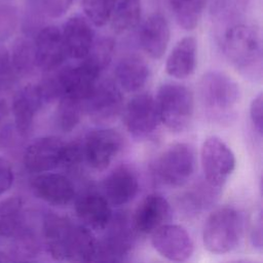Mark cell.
I'll list each match as a JSON object with an SVG mask.
<instances>
[{
    "label": "cell",
    "instance_id": "cell-1",
    "mask_svg": "<svg viewBox=\"0 0 263 263\" xmlns=\"http://www.w3.org/2000/svg\"><path fill=\"white\" fill-rule=\"evenodd\" d=\"M222 47L237 72L251 80L261 79L262 40L255 25L239 21L228 26L222 36Z\"/></svg>",
    "mask_w": 263,
    "mask_h": 263
},
{
    "label": "cell",
    "instance_id": "cell-2",
    "mask_svg": "<svg viewBox=\"0 0 263 263\" xmlns=\"http://www.w3.org/2000/svg\"><path fill=\"white\" fill-rule=\"evenodd\" d=\"M245 231L241 212L233 206H222L212 212L202 229L203 247L213 254H226L239 245Z\"/></svg>",
    "mask_w": 263,
    "mask_h": 263
},
{
    "label": "cell",
    "instance_id": "cell-3",
    "mask_svg": "<svg viewBox=\"0 0 263 263\" xmlns=\"http://www.w3.org/2000/svg\"><path fill=\"white\" fill-rule=\"evenodd\" d=\"M156 105L162 122L173 133L185 132L193 118L194 97L184 84L162 83L157 91Z\"/></svg>",
    "mask_w": 263,
    "mask_h": 263
},
{
    "label": "cell",
    "instance_id": "cell-4",
    "mask_svg": "<svg viewBox=\"0 0 263 263\" xmlns=\"http://www.w3.org/2000/svg\"><path fill=\"white\" fill-rule=\"evenodd\" d=\"M198 96L202 107L218 119L230 115L240 100L237 82L221 71L204 73L198 84Z\"/></svg>",
    "mask_w": 263,
    "mask_h": 263
},
{
    "label": "cell",
    "instance_id": "cell-5",
    "mask_svg": "<svg viewBox=\"0 0 263 263\" xmlns=\"http://www.w3.org/2000/svg\"><path fill=\"white\" fill-rule=\"evenodd\" d=\"M195 152L188 143L177 142L168 145L155 161V174L165 185L181 187L195 171Z\"/></svg>",
    "mask_w": 263,
    "mask_h": 263
},
{
    "label": "cell",
    "instance_id": "cell-6",
    "mask_svg": "<svg viewBox=\"0 0 263 263\" xmlns=\"http://www.w3.org/2000/svg\"><path fill=\"white\" fill-rule=\"evenodd\" d=\"M200 161L204 180L212 186L222 188L235 168L236 159L231 148L220 138H206L201 146Z\"/></svg>",
    "mask_w": 263,
    "mask_h": 263
},
{
    "label": "cell",
    "instance_id": "cell-7",
    "mask_svg": "<svg viewBox=\"0 0 263 263\" xmlns=\"http://www.w3.org/2000/svg\"><path fill=\"white\" fill-rule=\"evenodd\" d=\"M123 96L114 82L98 81L83 103V109L89 118L99 124L112 122L122 111Z\"/></svg>",
    "mask_w": 263,
    "mask_h": 263
},
{
    "label": "cell",
    "instance_id": "cell-8",
    "mask_svg": "<svg viewBox=\"0 0 263 263\" xmlns=\"http://www.w3.org/2000/svg\"><path fill=\"white\" fill-rule=\"evenodd\" d=\"M123 122L135 138L143 139L151 135L160 123L155 98L147 92L134 96L124 107Z\"/></svg>",
    "mask_w": 263,
    "mask_h": 263
},
{
    "label": "cell",
    "instance_id": "cell-9",
    "mask_svg": "<svg viewBox=\"0 0 263 263\" xmlns=\"http://www.w3.org/2000/svg\"><path fill=\"white\" fill-rule=\"evenodd\" d=\"M82 145L86 163L96 171H104L120 152L122 138L117 130L102 127L90 130Z\"/></svg>",
    "mask_w": 263,
    "mask_h": 263
},
{
    "label": "cell",
    "instance_id": "cell-10",
    "mask_svg": "<svg viewBox=\"0 0 263 263\" xmlns=\"http://www.w3.org/2000/svg\"><path fill=\"white\" fill-rule=\"evenodd\" d=\"M153 249L163 258L174 262L187 261L193 254L194 243L181 225L166 223L151 233Z\"/></svg>",
    "mask_w": 263,
    "mask_h": 263
},
{
    "label": "cell",
    "instance_id": "cell-11",
    "mask_svg": "<svg viewBox=\"0 0 263 263\" xmlns=\"http://www.w3.org/2000/svg\"><path fill=\"white\" fill-rule=\"evenodd\" d=\"M107 232L102 240H98L95 261L120 262L125 260L134 246V228L123 217L109 222Z\"/></svg>",
    "mask_w": 263,
    "mask_h": 263
},
{
    "label": "cell",
    "instance_id": "cell-12",
    "mask_svg": "<svg viewBox=\"0 0 263 263\" xmlns=\"http://www.w3.org/2000/svg\"><path fill=\"white\" fill-rule=\"evenodd\" d=\"M65 143L55 136H45L34 140L24 152L26 170L33 174L50 172L60 166Z\"/></svg>",
    "mask_w": 263,
    "mask_h": 263
},
{
    "label": "cell",
    "instance_id": "cell-13",
    "mask_svg": "<svg viewBox=\"0 0 263 263\" xmlns=\"http://www.w3.org/2000/svg\"><path fill=\"white\" fill-rule=\"evenodd\" d=\"M75 224L63 215L49 213L42 224V238L47 253L53 260L67 261Z\"/></svg>",
    "mask_w": 263,
    "mask_h": 263
},
{
    "label": "cell",
    "instance_id": "cell-14",
    "mask_svg": "<svg viewBox=\"0 0 263 263\" xmlns=\"http://www.w3.org/2000/svg\"><path fill=\"white\" fill-rule=\"evenodd\" d=\"M33 44L36 66L44 72L58 70L68 57L62 32L55 26L40 29Z\"/></svg>",
    "mask_w": 263,
    "mask_h": 263
},
{
    "label": "cell",
    "instance_id": "cell-15",
    "mask_svg": "<svg viewBox=\"0 0 263 263\" xmlns=\"http://www.w3.org/2000/svg\"><path fill=\"white\" fill-rule=\"evenodd\" d=\"M172 219L170 202L158 193L148 194L137 206L132 221L135 231L142 234H151Z\"/></svg>",
    "mask_w": 263,
    "mask_h": 263
},
{
    "label": "cell",
    "instance_id": "cell-16",
    "mask_svg": "<svg viewBox=\"0 0 263 263\" xmlns=\"http://www.w3.org/2000/svg\"><path fill=\"white\" fill-rule=\"evenodd\" d=\"M31 188L38 198L54 206L69 204L75 195L70 179L57 173L37 174L31 181Z\"/></svg>",
    "mask_w": 263,
    "mask_h": 263
},
{
    "label": "cell",
    "instance_id": "cell-17",
    "mask_svg": "<svg viewBox=\"0 0 263 263\" xmlns=\"http://www.w3.org/2000/svg\"><path fill=\"white\" fill-rule=\"evenodd\" d=\"M103 191L110 205L126 204L139 192V179L129 166L118 165L104 179Z\"/></svg>",
    "mask_w": 263,
    "mask_h": 263
},
{
    "label": "cell",
    "instance_id": "cell-18",
    "mask_svg": "<svg viewBox=\"0 0 263 263\" xmlns=\"http://www.w3.org/2000/svg\"><path fill=\"white\" fill-rule=\"evenodd\" d=\"M43 105L44 101L37 84H27L14 95L11 111L15 129L21 136L30 134L35 117Z\"/></svg>",
    "mask_w": 263,
    "mask_h": 263
},
{
    "label": "cell",
    "instance_id": "cell-19",
    "mask_svg": "<svg viewBox=\"0 0 263 263\" xmlns=\"http://www.w3.org/2000/svg\"><path fill=\"white\" fill-rule=\"evenodd\" d=\"M58 72L62 85V96H68L82 103L93 89L101 74L82 60L77 66L67 67Z\"/></svg>",
    "mask_w": 263,
    "mask_h": 263
},
{
    "label": "cell",
    "instance_id": "cell-20",
    "mask_svg": "<svg viewBox=\"0 0 263 263\" xmlns=\"http://www.w3.org/2000/svg\"><path fill=\"white\" fill-rule=\"evenodd\" d=\"M170 38V25L159 12L149 15L140 28L139 41L141 47L154 60H159L164 54Z\"/></svg>",
    "mask_w": 263,
    "mask_h": 263
},
{
    "label": "cell",
    "instance_id": "cell-21",
    "mask_svg": "<svg viewBox=\"0 0 263 263\" xmlns=\"http://www.w3.org/2000/svg\"><path fill=\"white\" fill-rule=\"evenodd\" d=\"M75 213L82 225L90 230H104L112 219V210L106 197L96 192L81 195L75 202Z\"/></svg>",
    "mask_w": 263,
    "mask_h": 263
},
{
    "label": "cell",
    "instance_id": "cell-22",
    "mask_svg": "<svg viewBox=\"0 0 263 263\" xmlns=\"http://www.w3.org/2000/svg\"><path fill=\"white\" fill-rule=\"evenodd\" d=\"M61 32L68 57L76 60L83 59L95 41V32L89 21L80 15L69 17Z\"/></svg>",
    "mask_w": 263,
    "mask_h": 263
},
{
    "label": "cell",
    "instance_id": "cell-23",
    "mask_svg": "<svg viewBox=\"0 0 263 263\" xmlns=\"http://www.w3.org/2000/svg\"><path fill=\"white\" fill-rule=\"evenodd\" d=\"M197 64V43L192 36H186L179 40L170 52L166 63V73L177 79L190 77Z\"/></svg>",
    "mask_w": 263,
    "mask_h": 263
},
{
    "label": "cell",
    "instance_id": "cell-24",
    "mask_svg": "<svg viewBox=\"0 0 263 263\" xmlns=\"http://www.w3.org/2000/svg\"><path fill=\"white\" fill-rule=\"evenodd\" d=\"M115 74L120 87L125 91L134 92L146 85L150 76V69L142 57L128 54L118 62Z\"/></svg>",
    "mask_w": 263,
    "mask_h": 263
},
{
    "label": "cell",
    "instance_id": "cell-25",
    "mask_svg": "<svg viewBox=\"0 0 263 263\" xmlns=\"http://www.w3.org/2000/svg\"><path fill=\"white\" fill-rule=\"evenodd\" d=\"M140 18L141 0H115L109 22L116 34H122L136 28Z\"/></svg>",
    "mask_w": 263,
    "mask_h": 263
},
{
    "label": "cell",
    "instance_id": "cell-26",
    "mask_svg": "<svg viewBox=\"0 0 263 263\" xmlns=\"http://www.w3.org/2000/svg\"><path fill=\"white\" fill-rule=\"evenodd\" d=\"M97 248L98 240L91 230L82 224H75L74 234L70 245L67 261H95Z\"/></svg>",
    "mask_w": 263,
    "mask_h": 263
},
{
    "label": "cell",
    "instance_id": "cell-27",
    "mask_svg": "<svg viewBox=\"0 0 263 263\" xmlns=\"http://www.w3.org/2000/svg\"><path fill=\"white\" fill-rule=\"evenodd\" d=\"M24 202L20 196L0 200V236L10 238L23 226Z\"/></svg>",
    "mask_w": 263,
    "mask_h": 263
},
{
    "label": "cell",
    "instance_id": "cell-28",
    "mask_svg": "<svg viewBox=\"0 0 263 263\" xmlns=\"http://www.w3.org/2000/svg\"><path fill=\"white\" fill-rule=\"evenodd\" d=\"M206 2L208 0H170V5L178 25L191 31L197 27Z\"/></svg>",
    "mask_w": 263,
    "mask_h": 263
},
{
    "label": "cell",
    "instance_id": "cell-29",
    "mask_svg": "<svg viewBox=\"0 0 263 263\" xmlns=\"http://www.w3.org/2000/svg\"><path fill=\"white\" fill-rule=\"evenodd\" d=\"M83 110L82 102L68 96H62L55 110V123L59 129L64 133L72 132L80 122Z\"/></svg>",
    "mask_w": 263,
    "mask_h": 263
},
{
    "label": "cell",
    "instance_id": "cell-30",
    "mask_svg": "<svg viewBox=\"0 0 263 263\" xmlns=\"http://www.w3.org/2000/svg\"><path fill=\"white\" fill-rule=\"evenodd\" d=\"M10 63L13 75H28L36 66L34 44L27 38L17 39L10 53Z\"/></svg>",
    "mask_w": 263,
    "mask_h": 263
},
{
    "label": "cell",
    "instance_id": "cell-31",
    "mask_svg": "<svg viewBox=\"0 0 263 263\" xmlns=\"http://www.w3.org/2000/svg\"><path fill=\"white\" fill-rule=\"evenodd\" d=\"M220 188L210 185L204 179L203 182L196 184L186 194L184 201L187 210L191 212H199L211 206L218 198Z\"/></svg>",
    "mask_w": 263,
    "mask_h": 263
},
{
    "label": "cell",
    "instance_id": "cell-32",
    "mask_svg": "<svg viewBox=\"0 0 263 263\" xmlns=\"http://www.w3.org/2000/svg\"><path fill=\"white\" fill-rule=\"evenodd\" d=\"M249 0H215L212 6L213 18L226 25V28L239 22L241 15L248 8Z\"/></svg>",
    "mask_w": 263,
    "mask_h": 263
},
{
    "label": "cell",
    "instance_id": "cell-33",
    "mask_svg": "<svg viewBox=\"0 0 263 263\" xmlns=\"http://www.w3.org/2000/svg\"><path fill=\"white\" fill-rule=\"evenodd\" d=\"M115 50V42L110 37H102L99 40H95L87 54L81 59L99 73L108 67Z\"/></svg>",
    "mask_w": 263,
    "mask_h": 263
},
{
    "label": "cell",
    "instance_id": "cell-34",
    "mask_svg": "<svg viewBox=\"0 0 263 263\" xmlns=\"http://www.w3.org/2000/svg\"><path fill=\"white\" fill-rule=\"evenodd\" d=\"M10 238H13L12 252L18 259H30L39 253V241L30 229L22 226Z\"/></svg>",
    "mask_w": 263,
    "mask_h": 263
},
{
    "label": "cell",
    "instance_id": "cell-35",
    "mask_svg": "<svg viewBox=\"0 0 263 263\" xmlns=\"http://www.w3.org/2000/svg\"><path fill=\"white\" fill-rule=\"evenodd\" d=\"M115 0H83V11L87 20L97 27L105 26L111 16Z\"/></svg>",
    "mask_w": 263,
    "mask_h": 263
},
{
    "label": "cell",
    "instance_id": "cell-36",
    "mask_svg": "<svg viewBox=\"0 0 263 263\" xmlns=\"http://www.w3.org/2000/svg\"><path fill=\"white\" fill-rule=\"evenodd\" d=\"M84 160L83 145L79 141L65 143L61 164L67 170H74Z\"/></svg>",
    "mask_w": 263,
    "mask_h": 263
},
{
    "label": "cell",
    "instance_id": "cell-37",
    "mask_svg": "<svg viewBox=\"0 0 263 263\" xmlns=\"http://www.w3.org/2000/svg\"><path fill=\"white\" fill-rule=\"evenodd\" d=\"M16 24V12L13 6L6 3L0 5V36L5 37L13 31Z\"/></svg>",
    "mask_w": 263,
    "mask_h": 263
},
{
    "label": "cell",
    "instance_id": "cell-38",
    "mask_svg": "<svg viewBox=\"0 0 263 263\" xmlns=\"http://www.w3.org/2000/svg\"><path fill=\"white\" fill-rule=\"evenodd\" d=\"M263 108V97L262 92H259L251 102L250 105V119L252 121V124L259 135V137H262V132H263V121H262V111Z\"/></svg>",
    "mask_w": 263,
    "mask_h": 263
},
{
    "label": "cell",
    "instance_id": "cell-39",
    "mask_svg": "<svg viewBox=\"0 0 263 263\" xmlns=\"http://www.w3.org/2000/svg\"><path fill=\"white\" fill-rule=\"evenodd\" d=\"M73 0H41L45 14L50 17H60L67 12Z\"/></svg>",
    "mask_w": 263,
    "mask_h": 263
},
{
    "label": "cell",
    "instance_id": "cell-40",
    "mask_svg": "<svg viewBox=\"0 0 263 263\" xmlns=\"http://www.w3.org/2000/svg\"><path fill=\"white\" fill-rule=\"evenodd\" d=\"M250 241L254 249L262 251V214L261 210L256 212L250 224Z\"/></svg>",
    "mask_w": 263,
    "mask_h": 263
},
{
    "label": "cell",
    "instance_id": "cell-41",
    "mask_svg": "<svg viewBox=\"0 0 263 263\" xmlns=\"http://www.w3.org/2000/svg\"><path fill=\"white\" fill-rule=\"evenodd\" d=\"M14 179L11 163L4 157H0V195L5 193L12 185Z\"/></svg>",
    "mask_w": 263,
    "mask_h": 263
},
{
    "label": "cell",
    "instance_id": "cell-42",
    "mask_svg": "<svg viewBox=\"0 0 263 263\" xmlns=\"http://www.w3.org/2000/svg\"><path fill=\"white\" fill-rule=\"evenodd\" d=\"M13 75L10 63V52L0 45V82H3L5 79Z\"/></svg>",
    "mask_w": 263,
    "mask_h": 263
},
{
    "label": "cell",
    "instance_id": "cell-43",
    "mask_svg": "<svg viewBox=\"0 0 263 263\" xmlns=\"http://www.w3.org/2000/svg\"><path fill=\"white\" fill-rule=\"evenodd\" d=\"M0 141H1V132H0Z\"/></svg>",
    "mask_w": 263,
    "mask_h": 263
}]
</instances>
